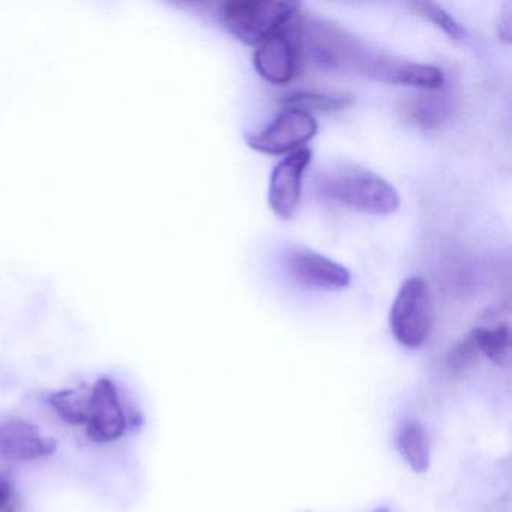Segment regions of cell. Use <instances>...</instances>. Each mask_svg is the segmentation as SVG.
I'll return each instance as SVG.
<instances>
[{"mask_svg":"<svg viewBox=\"0 0 512 512\" xmlns=\"http://www.w3.org/2000/svg\"><path fill=\"white\" fill-rule=\"evenodd\" d=\"M410 8H412L413 13L433 23L436 28L445 32L452 40H461L466 35L461 23L457 22L455 17H452L445 8L434 4V2H412Z\"/></svg>","mask_w":512,"mask_h":512,"instance_id":"cell-14","label":"cell"},{"mask_svg":"<svg viewBox=\"0 0 512 512\" xmlns=\"http://www.w3.org/2000/svg\"><path fill=\"white\" fill-rule=\"evenodd\" d=\"M302 47L320 67L356 73L391 85L421 89L442 88L445 77L433 65L403 61L371 49L353 35L319 19H299Z\"/></svg>","mask_w":512,"mask_h":512,"instance_id":"cell-1","label":"cell"},{"mask_svg":"<svg viewBox=\"0 0 512 512\" xmlns=\"http://www.w3.org/2000/svg\"><path fill=\"white\" fill-rule=\"evenodd\" d=\"M313 160V152L308 148L287 155L275 166L269 182L268 200L272 211L281 220H290L298 209L302 193V176Z\"/></svg>","mask_w":512,"mask_h":512,"instance_id":"cell-8","label":"cell"},{"mask_svg":"<svg viewBox=\"0 0 512 512\" xmlns=\"http://www.w3.org/2000/svg\"><path fill=\"white\" fill-rule=\"evenodd\" d=\"M407 116L416 124L422 127L431 128L439 124L442 119L443 109L442 103L436 98H419V100H412L406 106Z\"/></svg>","mask_w":512,"mask_h":512,"instance_id":"cell-15","label":"cell"},{"mask_svg":"<svg viewBox=\"0 0 512 512\" xmlns=\"http://www.w3.org/2000/svg\"><path fill=\"white\" fill-rule=\"evenodd\" d=\"M478 358L479 352L476 349L475 341H473L472 335H467L457 346L449 350L448 356H446V365L452 373L460 374L472 368L478 362Z\"/></svg>","mask_w":512,"mask_h":512,"instance_id":"cell-16","label":"cell"},{"mask_svg":"<svg viewBox=\"0 0 512 512\" xmlns=\"http://www.w3.org/2000/svg\"><path fill=\"white\" fill-rule=\"evenodd\" d=\"M316 185L320 197L352 211L389 215L400 208V194L386 179L355 164L325 170Z\"/></svg>","mask_w":512,"mask_h":512,"instance_id":"cell-2","label":"cell"},{"mask_svg":"<svg viewBox=\"0 0 512 512\" xmlns=\"http://www.w3.org/2000/svg\"><path fill=\"white\" fill-rule=\"evenodd\" d=\"M298 2L284 0H229L220 8V20L230 34L259 46L298 16Z\"/></svg>","mask_w":512,"mask_h":512,"instance_id":"cell-3","label":"cell"},{"mask_svg":"<svg viewBox=\"0 0 512 512\" xmlns=\"http://www.w3.org/2000/svg\"><path fill=\"white\" fill-rule=\"evenodd\" d=\"M293 19L280 31L262 41L254 52L257 73L272 85H287L301 71L304 55L301 23L298 19L296 25L292 26Z\"/></svg>","mask_w":512,"mask_h":512,"instance_id":"cell-6","label":"cell"},{"mask_svg":"<svg viewBox=\"0 0 512 512\" xmlns=\"http://www.w3.org/2000/svg\"><path fill=\"white\" fill-rule=\"evenodd\" d=\"M433 293L425 278L410 277L395 296L389 313V328L401 346L419 349L433 328Z\"/></svg>","mask_w":512,"mask_h":512,"instance_id":"cell-4","label":"cell"},{"mask_svg":"<svg viewBox=\"0 0 512 512\" xmlns=\"http://www.w3.org/2000/svg\"><path fill=\"white\" fill-rule=\"evenodd\" d=\"M284 106L287 109H298L302 112H338L346 109L355 103L353 95L349 94H331V92H296L284 98Z\"/></svg>","mask_w":512,"mask_h":512,"instance_id":"cell-13","label":"cell"},{"mask_svg":"<svg viewBox=\"0 0 512 512\" xmlns=\"http://www.w3.org/2000/svg\"><path fill=\"white\" fill-rule=\"evenodd\" d=\"M374 512H389V509L388 508H379V509H376V511Z\"/></svg>","mask_w":512,"mask_h":512,"instance_id":"cell-19","label":"cell"},{"mask_svg":"<svg viewBox=\"0 0 512 512\" xmlns=\"http://www.w3.org/2000/svg\"><path fill=\"white\" fill-rule=\"evenodd\" d=\"M317 133V122L310 113L286 109L265 130L248 137V146L269 155L292 154L304 148Z\"/></svg>","mask_w":512,"mask_h":512,"instance_id":"cell-7","label":"cell"},{"mask_svg":"<svg viewBox=\"0 0 512 512\" xmlns=\"http://www.w3.org/2000/svg\"><path fill=\"white\" fill-rule=\"evenodd\" d=\"M0 512H17L13 487L4 476H0Z\"/></svg>","mask_w":512,"mask_h":512,"instance_id":"cell-17","label":"cell"},{"mask_svg":"<svg viewBox=\"0 0 512 512\" xmlns=\"http://www.w3.org/2000/svg\"><path fill=\"white\" fill-rule=\"evenodd\" d=\"M89 439L97 443L116 442L128 428V416L115 382L107 377L95 380L82 391V425Z\"/></svg>","mask_w":512,"mask_h":512,"instance_id":"cell-5","label":"cell"},{"mask_svg":"<svg viewBox=\"0 0 512 512\" xmlns=\"http://www.w3.org/2000/svg\"><path fill=\"white\" fill-rule=\"evenodd\" d=\"M287 269L298 283L316 289L343 290L352 283L349 269L307 248H299L290 254Z\"/></svg>","mask_w":512,"mask_h":512,"instance_id":"cell-9","label":"cell"},{"mask_svg":"<svg viewBox=\"0 0 512 512\" xmlns=\"http://www.w3.org/2000/svg\"><path fill=\"white\" fill-rule=\"evenodd\" d=\"M479 355H484L493 364L506 365L511 358V331L509 326H493V328H476L472 331Z\"/></svg>","mask_w":512,"mask_h":512,"instance_id":"cell-12","label":"cell"},{"mask_svg":"<svg viewBox=\"0 0 512 512\" xmlns=\"http://www.w3.org/2000/svg\"><path fill=\"white\" fill-rule=\"evenodd\" d=\"M398 452L415 473L427 472L431 464V449L425 428L419 422H406L395 437Z\"/></svg>","mask_w":512,"mask_h":512,"instance_id":"cell-11","label":"cell"},{"mask_svg":"<svg viewBox=\"0 0 512 512\" xmlns=\"http://www.w3.org/2000/svg\"><path fill=\"white\" fill-rule=\"evenodd\" d=\"M499 35L505 43H511V8L500 14Z\"/></svg>","mask_w":512,"mask_h":512,"instance_id":"cell-18","label":"cell"},{"mask_svg":"<svg viewBox=\"0 0 512 512\" xmlns=\"http://www.w3.org/2000/svg\"><path fill=\"white\" fill-rule=\"evenodd\" d=\"M58 443L41 433L40 428L23 419L0 424V458L7 461H32L53 454Z\"/></svg>","mask_w":512,"mask_h":512,"instance_id":"cell-10","label":"cell"}]
</instances>
